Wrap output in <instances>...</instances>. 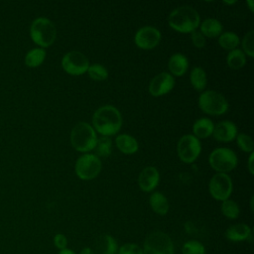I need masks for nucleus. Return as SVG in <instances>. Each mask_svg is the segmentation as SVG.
<instances>
[{
	"label": "nucleus",
	"mask_w": 254,
	"mask_h": 254,
	"mask_svg": "<svg viewBox=\"0 0 254 254\" xmlns=\"http://www.w3.org/2000/svg\"><path fill=\"white\" fill-rule=\"evenodd\" d=\"M92 127L101 136L110 137L117 134L122 126V115L113 105H103L97 108L92 115Z\"/></svg>",
	"instance_id": "nucleus-1"
},
{
	"label": "nucleus",
	"mask_w": 254,
	"mask_h": 254,
	"mask_svg": "<svg viewBox=\"0 0 254 254\" xmlns=\"http://www.w3.org/2000/svg\"><path fill=\"white\" fill-rule=\"evenodd\" d=\"M168 24L176 32L190 34L199 27L200 15L191 6H179L169 14Z\"/></svg>",
	"instance_id": "nucleus-2"
},
{
	"label": "nucleus",
	"mask_w": 254,
	"mask_h": 254,
	"mask_svg": "<svg viewBox=\"0 0 254 254\" xmlns=\"http://www.w3.org/2000/svg\"><path fill=\"white\" fill-rule=\"evenodd\" d=\"M97 133L87 122H78L71 129L69 140L72 148L86 154L94 150L97 142Z\"/></svg>",
	"instance_id": "nucleus-3"
},
{
	"label": "nucleus",
	"mask_w": 254,
	"mask_h": 254,
	"mask_svg": "<svg viewBox=\"0 0 254 254\" xmlns=\"http://www.w3.org/2000/svg\"><path fill=\"white\" fill-rule=\"evenodd\" d=\"M30 36L33 42L40 48H48L56 41L57 28L48 18L39 17L31 24Z\"/></svg>",
	"instance_id": "nucleus-4"
},
{
	"label": "nucleus",
	"mask_w": 254,
	"mask_h": 254,
	"mask_svg": "<svg viewBox=\"0 0 254 254\" xmlns=\"http://www.w3.org/2000/svg\"><path fill=\"white\" fill-rule=\"evenodd\" d=\"M198 107L202 112L212 116H219L228 110V101L223 94L215 90H205L197 99Z\"/></svg>",
	"instance_id": "nucleus-5"
},
{
	"label": "nucleus",
	"mask_w": 254,
	"mask_h": 254,
	"mask_svg": "<svg viewBox=\"0 0 254 254\" xmlns=\"http://www.w3.org/2000/svg\"><path fill=\"white\" fill-rule=\"evenodd\" d=\"M208 163L216 173L227 174L234 170L238 164L236 153L226 147H218L212 150L208 157Z\"/></svg>",
	"instance_id": "nucleus-6"
},
{
	"label": "nucleus",
	"mask_w": 254,
	"mask_h": 254,
	"mask_svg": "<svg viewBox=\"0 0 254 254\" xmlns=\"http://www.w3.org/2000/svg\"><path fill=\"white\" fill-rule=\"evenodd\" d=\"M101 160L95 155L86 153L77 158L74 166L75 175L82 181L95 179L101 172Z\"/></svg>",
	"instance_id": "nucleus-7"
},
{
	"label": "nucleus",
	"mask_w": 254,
	"mask_h": 254,
	"mask_svg": "<svg viewBox=\"0 0 254 254\" xmlns=\"http://www.w3.org/2000/svg\"><path fill=\"white\" fill-rule=\"evenodd\" d=\"M143 254H174V244L171 237L163 231L150 233L144 242Z\"/></svg>",
	"instance_id": "nucleus-8"
},
{
	"label": "nucleus",
	"mask_w": 254,
	"mask_h": 254,
	"mask_svg": "<svg viewBox=\"0 0 254 254\" xmlns=\"http://www.w3.org/2000/svg\"><path fill=\"white\" fill-rule=\"evenodd\" d=\"M177 152L180 160L186 164L196 161L201 152L199 139L190 134L183 135L177 144Z\"/></svg>",
	"instance_id": "nucleus-9"
},
{
	"label": "nucleus",
	"mask_w": 254,
	"mask_h": 254,
	"mask_svg": "<svg viewBox=\"0 0 254 254\" xmlns=\"http://www.w3.org/2000/svg\"><path fill=\"white\" fill-rule=\"evenodd\" d=\"M63 69L70 75H82L84 74L90 64L87 57L78 51H70L66 53L62 59Z\"/></svg>",
	"instance_id": "nucleus-10"
},
{
	"label": "nucleus",
	"mask_w": 254,
	"mask_h": 254,
	"mask_svg": "<svg viewBox=\"0 0 254 254\" xmlns=\"http://www.w3.org/2000/svg\"><path fill=\"white\" fill-rule=\"evenodd\" d=\"M233 190V183L227 174L216 173L208 183V191L210 195L219 201L226 200L230 197Z\"/></svg>",
	"instance_id": "nucleus-11"
},
{
	"label": "nucleus",
	"mask_w": 254,
	"mask_h": 254,
	"mask_svg": "<svg viewBox=\"0 0 254 254\" xmlns=\"http://www.w3.org/2000/svg\"><path fill=\"white\" fill-rule=\"evenodd\" d=\"M161 32L152 26L140 28L134 36L135 45L141 50H153L161 42Z\"/></svg>",
	"instance_id": "nucleus-12"
},
{
	"label": "nucleus",
	"mask_w": 254,
	"mask_h": 254,
	"mask_svg": "<svg viewBox=\"0 0 254 254\" xmlns=\"http://www.w3.org/2000/svg\"><path fill=\"white\" fill-rule=\"evenodd\" d=\"M175 84L176 81L174 76L170 72L163 71L151 79L148 90L152 96L159 97L172 91L175 87Z\"/></svg>",
	"instance_id": "nucleus-13"
},
{
	"label": "nucleus",
	"mask_w": 254,
	"mask_h": 254,
	"mask_svg": "<svg viewBox=\"0 0 254 254\" xmlns=\"http://www.w3.org/2000/svg\"><path fill=\"white\" fill-rule=\"evenodd\" d=\"M160 183V173L153 166L145 167L139 174L138 185L141 190L150 192L154 190Z\"/></svg>",
	"instance_id": "nucleus-14"
},
{
	"label": "nucleus",
	"mask_w": 254,
	"mask_h": 254,
	"mask_svg": "<svg viewBox=\"0 0 254 254\" xmlns=\"http://www.w3.org/2000/svg\"><path fill=\"white\" fill-rule=\"evenodd\" d=\"M236 135V125L232 121L222 120L214 125L211 136H213V138L219 142H230L235 139Z\"/></svg>",
	"instance_id": "nucleus-15"
},
{
	"label": "nucleus",
	"mask_w": 254,
	"mask_h": 254,
	"mask_svg": "<svg viewBox=\"0 0 254 254\" xmlns=\"http://www.w3.org/2000/svg\"><path fill=\"white\" fill-rule=\"evenodd\" d=\"M94 253L97 254H116L118 244L114 237L109 234H101L94 241Z\"/></svg>",
	"instance_id": "nucleus-16"
},
{
	"label": "nucleus",
	"mask_w": 254,
	"mask_h": 254,
	"mask_svg": "<svg viewBox=\"0 0 254 254\" xmlns=\"http://www.w3.org/2000/svg\"><path fill=\"white\" fill-rule=\"evenodd\" d=\"M168 67L173 76H182L188 71L189 60L184 54H173L169 59Z\"/></svg>",
	"instance_id": "nucleus-17"
},
{
	"label": "nucleus",
	"mask_w": 254,
	"mask_h": 254,
	"mask_svg": "<svg viewBox=\"0 0 254 254\" xmlns=\"http://www.w3.org/2000/svg\"><path fill=\"white\" fill-rule=\"evenodd\" d=\"M225 236L229 241L240 242L250 239L252 236V230L245 223H237L229 226L226 229Z\"/></svg>",
	"instance_id": "nucleus-18"
},
{
	"label": "nucleus",
	"mask_w": 254,
	"mask_h": 254,
	"mask_svg": "<svg viewBox=\"0 0 254 254\" xmlns=\"http://www.w3.org/2000/svg\"><path fill=\"white\" fill-rule=\"evenodd\" d=\"M115 145L117 149L125 155L135 154L139 149V143L137 139L132 135L125 133L116 136Z\"/></svg>",
	"instance_id": "nucleus-19"
},
{
	"label": "nucleus",
	"mask_w": 254,
	"mask_h": 254,
	"mask_svg": "<svg viewBox=\"0 0 254 254\" xmlns=\"http://www.w3.org/2000/svg\"><path fill=\"white\" fill-rule=\"evenodd\" d=\"M214 128V123L211 119L206 117H201L194 121L192 125L193 136L197 139H205L212 135Z\"/></svg>",
	"instance_id": "nucleus-20"
},
{
	"label": "nucleus",
	"mask_w": 254,
	"mask_h": 254,
	"mask_svg": "<svg viewBox=\"0 0 254 254\" xmlns=\"http://www.w3.org/2000/svg\"><path fill=\"white\" fill-rule=\"evenodd\" d=\"M222 30L223 26L221 22L214 18H207L200 22L199 25V32L205 38L219 37V35L222 33Z\"/></svg>",
	"instance_id": "nucleus-21"
},
{
	"label": "nucleus",
	"mask_w": 254,
	"mask_h": 254,
	"mask_svg": "<svg viewBox=\"0 0 254 254\" xmlns=\"http://www.w3.org/2000/svg\"><path fill=\"white\" fill-rule=\"evenodd\" d=\"M149 203L153 211L159 215H165L169 211V201L166 195L160 191H154L150 195Z\"/></svg>",
	"instance_id": "nucleus-22"
},
{
	"label": "nucleus",
	"mask_w": 254,
	"mask_h": 254,
	"mask_svg": "<svg viewBox=\"0 0 254 254\" xmlns=\"http://www.w3.org/2000/svg\"><path fill=\"white\" fill-rule=\"evenodd\" d=\"M190 81L196 91H203L207 84V76L205 70L200 66H194L190 70Z\"/></svg>",
	"instance_id": "nucleus-23"
},
{
	"label": "nucleus",
	"mask_w": 254,
	"mask_h": 254,
	"mask_svg": "<svg viewBox=\"0 0 254 254\" xmlns=\"http://www.w3.org/2000/svg\"><path fill=\"white\" fill-rule=\"evenodd\" d=\"M218 44L219 46L227 51H232L237 49V47L240 44V38L239 36L234 32H223L218 37Z\"/></svg>",
	"instance_id": "nucleus-24"
},
{
	"label": "nucleus",
	"mask_w": 254,
	"mask_h": 254,
	"mask_svg": "<svg viewBox=\"0 0 254 254\" xmlns=\"http://www.w3.org/2000/svg\"><path fill=\"white\" fill-rule=\"evenodd\" d=\"M46 50L42 48H35L29 51L25 56V64L29 67H37L41 65L46 59Z\"/></svg>",
	"instance_id": "nucleus-25"
},
{
	"label": "nucleus",
	"mask_w": 254,
	"mask_h": 254,
	"mask_svg": "<svg viewBox=\"0 0 254 254\" xmlns=\"http://www.w3.org/2000/svg\"><path fill=\"white\" fill-rule=\"evenodd\" d=\"M226 64L231 69H240L246 64V56L240 49L232 50L227 54Z\"/></svg>",
	"instance_id": "nucleus-26"
},
{
	"label": "nucleus",
	"mask_w": 254,
	"mask_h": 254,
	"mask_svg": "<svg viewBox=\"0 0 254 254\" xmlns=\"http://www.w3.org/2000/svg\"><path fill=\"white\" fill-rule=\"evenodd\" d=\"M94 150H95V155L99 159L108 157L112 152V140H111V138L106 137V136L98 137Z\"/></svg>",
	"instance_id": "nucleus-27"
},
{
	"label": "nucleus",
	"mask_w": 254,
	"mask_h": 254,
	"mask_svg": "<svg viewBox=\"0 0 254 254\" xmlns=\"http://www.w3.org/2000/svg\"><path fill=\"white\" fill-rule=\"evenodd\" d=\"M221 212L228 219H235L240 214V208L237 202L232 199L223 200L221 203Z\"/></svg>",
	"instance_id": "nucleus-28"
},
{
	"label": "nucleus",
	"mask_w": 254,
	"mask_h": 254,
	"mask_svg": "<svg viewBox=\"0 0 254 254\" xmlns=\"http://www.w3.org/2000/svg\"><path fill=\"white\" fill-rule=\"evenodd\" d=\"M89 77L95 81H102L107 79L108 77V70L105 66L100 64H90L87 71Z\"/></svg>",
	"instance_id": "nucleus-29"
},
{
	"label": "nucleus",
	"mask_w": 254,
	"mask_h": 254,
	"mask_svg": "<svg viewBox=\"0 0 254 254\" xmlns=\"http://www.w3.org/2000/svg\"><path fill=\"white\" fill-rule=\"evenodd\" d=\"M235 139H236V144L241 151H243L245 153H249V154L253 152L254 143H253L252 138L248 134L237 133Z\"/></svg>",
	"instance_id": "nucleus-30"
},
{
	"label": "nucleus",
	"mask_w": 254,
	"mask_h": 254,
	"mask_svg": "<svg viewBox=\"0 0 254 254\" xmlns=\"http://www.w3.org/2000/svg\"><path fill=\"white\" fill-rule=\"evenodd\" d=\"M241 46H242V52L245 54V56H248L249 58L254 57V31L250 30L248 31L242 41H241Z\"/></svg>",
	"instance_id": "nucleus-31"
},
{
	"label": "nucleus",
	"mask_w": 254,
	"mask_h": 254,
	"mask_svg": "<svg viewBox=\"0 0 254 254\" xmlns=\"http://www.w3.org/2000/svg\"><path fill=\"white\" fill-rule=\"evenodd\" d=\"M183 254H205L204 246L196 240H189L182 247Z\"/></svg>",
	"instance_id": "nucleus-32"
},
{
	"label": "nucleus",
	"mask_w": 254,
	"mask_h": 254,
	"mask_svg": "<svg viewBox=\"0 0 254 254\" xmlns=\"http://www.w3.org/2000/svg\"><path fill=\"white\" fill-rule=\"evenodd\" d=\"M118 254H143V249L135 243H125L118 248Z\"/></svg>",
	"instance_id": "nucleus-33"
},
{
	"label": "nucleus",
	"mask_w": 254,
	"mask_h": 254,
	"mask_svg": "<svg viewBox=\"0 0 254 254\" xmlns=\"http://www.w3.org/2000/svg\"><path fill=\"white\" fill-rule=\"evenodd\" d=\"M190 39L193 46L197 49H202L205 46V37L197 30L190 33Z\"/></svg>",
	"instance_id": "nucleus-34"
},
{
	"label": "nucleus",
	"mask_w": 254,
	"mask_h": 254,
	"mask_svg": "<svg viewBox=\"0 0 254 254\" xmlns=\"http://www.w3.org/2000/svg\"><path fill=\"white\" fill-rule=\"evenodd\" d=\"M54 243H55V246L60 249V250H64L66 248V245H67V239L66 237L62 234V233H58L55 235L54 237Z\"/></svg>",
	"instance_id": "nucleus-35"
},
{
	"label": "nucleus",
	"mask_w": 254,
	"mask_h": 254,
	"mask_svg": "<svg viewBox=\"0 0 254 254\" xmlns=\"http://www.w3.org/2000/svg\"><path fill=\"white\" fill-rule=\"evenodd\" d=\"M253 160H254V153H250L248 157V162H247V169L250 173V175L254 174V168H253Z\"/></svg>",
	"instance_id": "nucleus-36"
},
{
	"label": "nucleus",
	"mask_w": 254,
	"mask_h": 254,
	"mask_svg": "<svg viewBox=\"0 0 254 254\" xmlns=\"http://www.w3.org/2000/svg\"><path fill=\"white\" fill-rule=\"evenodd\" d=\"M79 254H95V253H94L93 249H91V248H89V247H85V248H83V249L80 251Z\"/></svg>",
	"instance_id": "nucleus-37"
},
{
	"label": "nucleus",
	"mask_w": 254,
	"mask_h": 254,
	"mask_svg": "<svg viewBox=\"0 0 254 254\" xmlns=\"http://www.w3.org/2000/svg\"><path fill=\"white\" fill-rule=\"evenodd\" d=\"M58 254H75V253H74L72 250L65 248V249H64V250H60V252H59Z\"/></svg>",
	"instance_id": "nucleus-38"
},
{
	"label": "nucleus",
	"mask_w": 254,
	"mask_h": 254,
	"mask_svg": "<svg viewBox=\"0 0 254 254\" xmlns=\"http://www.w3.org/2000/svg\"><path fill=\"white\" fill-rule=\"evenodd\" d=\"M246 4L248 5V7H249L250 11H251V12H254V8H253V6H254V2H253L252 0H248V1H246Z\"/></svg>",
	"instance_id": "nucleus-39"
},
{
	"label": "nucleus",
	"mask_w": 254,
	"mask_h": 254,
	"mask_svg": "<svg viewBox=\"0 0 254 254\" xmlns=\"http://www.w3.org/2000/svg\"><path fill=\"white\" fill-rule=\"evenodd\" d=\"M224 4H227V5H232V4H235L236 1H223Z\"/></svg>",
	"instance_id": "nucleus-40"
},
{
	"label": "nucleus",
	"mask_w": 254,
	"mask_h": 254,
	"mask_svg": "<svg viewBox=\"0 0 254 254\" xmlns=\"http://www.w3.org/2000/svg\"><path fill=\"white\" fill-rule=\"evenodd\" d=\"M250 207H251V210H253V196L251 197V201H250Z\"/></svg>",
	"instance_id": "nucleus-41"
}]
</instances>
